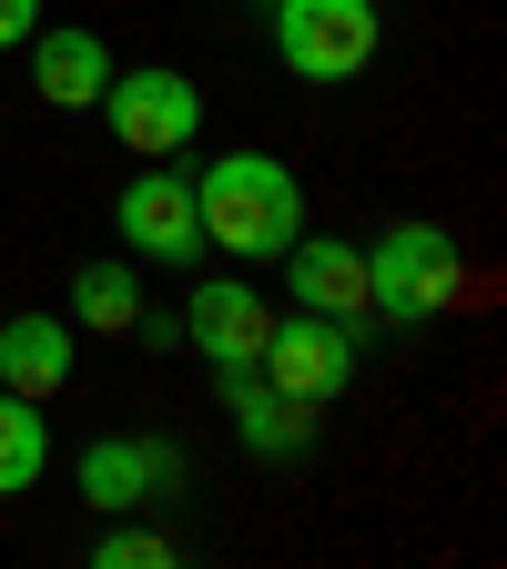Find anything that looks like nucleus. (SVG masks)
Returning a JSON list of instances; mask_svg holds the SVG:
<instances>
[{
	"instance_id": "nucleus-11",
	"label": "nucleus",
	"mask_w": 507,
	"mask_h": 569,
	"mask_svg": "<svg viewBox=\"0 0 507 569\" xmlns=\"http://www.w3.org/2000/svg\"><path fill=\"white\" fill-rule=\"evenodd\" d=\"M224 377V407H234V438L254 448V458H305V438H315V407H295L284 387H264L254 367H213Z\"/></svg>"
},
{
	"instance_id": "nucleus-5",
	"label": "nucleus",
	"mask_w": 507,
	"mask_h": 569,
	"mask_svg": "<svg viewBox=\"0 0 507 569\" xmlns=\"http://www.w3.org/2000/svg\"><path fill=\"white\" fill-rule=\"evenodd\" d=\"M355 336L366 326H335V316H274L264 326V356H254V377L264 387H284L295 407H335L345 387H355Z\"/></svg>"
},
{
	"instance_id": "nucleus-16",
	"label": "nucleus",
	"mask_w": 507,
	"mask_h": 569,
	"mask_svg": "<svg viewBox=\"0 0 507 569\" xmlns=\"http://www.w3.org/2000/svg\"><path fill=\"white\" fill-rule=\"evenodd\" d=\"M41 31V0H0V51H21Z\"/></svg>"
},
{
	"instance_id": "nucleus-14",
	"label": "nucleus",
	"mask_w": 507,
	"mask_h": 569,
	"mask_svg": "<svg viewBox=\"0 0 507 569\" xmlns=\"http://www.w3.org/2000/svg\"><path fill=\"white\" fill-rule=\"evenodd\" d=\"M132 316H142L132 264H82V274H71V326H82V336H132Z\"/></svg>"
},
{
	"instance_id": "nucleus-6",
	"label": "nucleus",
	"mask_w": 507,
	"mask_h": 569,
	"mask_svg": "<svg viewBox=\"0 0 507 569\" xmlns=\"http://www.w3.org/2000/svg\"><path fill=\"white\" fill-rule=\"evenodd\" d=\"M112 224L132 254H153V264H193L203 254V213H193V173H132L122 203H112Z\"/></svg>"
},
{
	"instance_id": "nucleus-13",
	"label": "nucleus",
	"mask_w": 507,
	"mask_h": 569,
	"mask_svg": "<svg viewBox=\"0 0 507 569\" xmlns=\"http://www.w3.org/2000/svg\"><path fill=\"white\" fill-rule=\"evenodd\" d=\"M41 468H51V417H41L31 397H11V387H0V498L41 488Z\"/></svg>"
},
{
	"instance_id": "nucleus-9",
	"label": "nucleus",
	"mask_w": 507,
	"mask_h": 569,
	"mask_svg": "<svg viewBox=\"0 0 507 569\" xmlns=\"http://www.w3.org/2000/svg\"><path fill=\"white\" fill-rule=\"evenodd\" d=\"M173 478H183V458H173L163 438H92V448H82V498H92L102 519H132L142 498L173 488Z\"/></svg>"
},
{
	"instance_id": "nucleus-7",
	"label": "nucleus",
	"mask_w": 507,
	"mask_h": 569,
	"mask_svg": "<svg viewBox=\"0 0 507 569\" xmlns=\"http://www.w3.org/2000/svg\"><path fill=\"white\" fill-rule=\"evenodd\" d=\"M264 326H274V306L254 296L244 274L193 284V306H183V346H203V367H254V356H264Z\"/></svg>"
},
{
	"instance_id": "nucleus-12",
	"label": "nucleus",
	"mask_w": 507,
	"mask_h": 569,
	"mask_svg": "<svg viewBox=\"0 0 507 569\" xmlns=\"http://www.w3.org/2000/svg\"><path fill=\"white\" fill-rule=\"evenodd\" d=\"M102 82H112V51L92 31H31V92L51 112H92Z\"/></svg>"
},
{
	"instance_id": "nucleus-10",
	"label": "nucleus",
	"mask_w": 507,
	"mask_h": 569,
	"mask_svg": "<svg viewBox=\"0 0 507 569\" xmlns=\"http://www.w3.org/2000/svg\"><path fill=\"white\" fill-rule=\"evenodd\" d=\"M71 367H82V346H71V316H11L0 326V387L51 407L71 387Z\"/></svg>"
},
{
	"instance_id": "nucleus-3",
	"label": "nucleus",
	"mask_w": 507,
	"mask_h": 569,
	"mask_svg": "<svg viewBox=\"0 0 507 569\" xmlns=\"http://www.w3.org/2000/svg\"><path fill=\"white\" fill-rule=\"evenodd\" d=\"M386 41L376 0H274V51L295 82H355Z\"/></svg>"
},
{
	"instance_id": "nucleus-4",
	"label": "nucleus",
	"mask_w": 507,
	"mask_h": 569,
	"mask_svg": "<svg viewBox=\"0 0 507 569\" xmlns=\"http://www.w3.org/2000/svg\"><path fill=\"white\" fill-rule=\"evenodd\" d=\"M92 112L112 122V142H122V153H142V163H173L183 142L203 132V92L183 82V71H163V61H153V71H112Z\"/></svg>"
},
{
	"instance_id": "nucleus-15",
	"label": "nucleus",
	"mask_w": 507,
	"mask_h": 569,
	"mask_svg": "<svg viewBox=\"0 0 507 569\" xmlns=\"http://www.w3.org/2000/svg\"><path fill=\"white\" fill-rule=\"evenodd\" d=\"M92 569H173V539H163V529H132V519H112V529L92 539Z\"/></svg>"
},
{
	"instance_id": "nucleus-1",
	"label": "nucleus",
	"mask_w": 507,
	"mask_h": 569,
	"mask_svg": "<svg viewBox=\"0 0 507 569\" xmlns=\"http://www.w3.org/2000/svg\"><path fill=\"white\" fill-rule=\"evenodd\" d=\"M193 213H203L213 254H284L305 234V183L274 153H224V163L193 173Z\"/></svg>"
},
{
	"instance_id": "nucleus-8",
	"label": "nucleus",
	"mask_w": 507,
	"mask_h": 569,
	"mask_svg": "<svg viewBox=\"0 0 507 569\" xmlns=\"http://www.w3.org/2000/svg\"><path fill=\"white\" fill-rule=\"evenodd\" d=\"M284 296H295L305 316L366 326V244H325V234H295V244H284Z\"/></svg>"
},
{
	"instance_id": "nucleus-2",
	"label": "nucleus",
	"mask_w": 507,
	"mask_h": 569,
	"mask_svg": "<svg viewBox=\"0 0 507 569\" xmlns=\"http://www.w3.org/2000/svg\"><path fill=\"white\" fill-rule=\"evenodd\" d=\"M467 296H487V284H467L447 224H386V234L366 244V316H376V326H437V316L467 306Z\"/></svg>"
}]
</instances>
